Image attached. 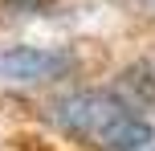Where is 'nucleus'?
<instances>
[{
    "mask_svg": "<svg viewBox=\"0 0 155 151\" xmlns=\"http://www.w3.org/2000/svg\"><path fill=\"white\" fill-rule=\"evenodd\" d=\"M53 123L94 151H143L155 143L151 119L110 90H78L53 102Z\"/></svg>",
    "mask_w": 155,
    "mask_h": 151,
    "instance_id": "f257e3e1",
    "label": "nucleus"
},
{
    "mask_svg": "<svg viewBox=\"0 0 155 151\" xmlns=\"http://www.w3.org/2000/svg\"><path fill=\"white\" fill-rule=\"evenodd\" d=\"M78 65V57L70 49L57 45H8L0 49V78L4 82H21V86H41V82H57Z\"/></svg>",
    "mask_w": 155,
    "mask_h": 151,
    "instance_id": "f03ea898",
    "label": "nucleus"
},
{
    "mask_svg": "<svg viewBox=\"0 0 155 151\" xmlns=\"http://www.w3.org/2000/svg\"><path fill=\"white\" fill-rule=\"evenodd\" d=\"M114 94H123L139 110H155V57H143V61L127 65L118 74V90Z\"/></svg>",
    "mask_w": 155,
    "mask_h": 151,
    "instance_id": "7ed1b4c3",
    "label": "nucleus"
},
{
    "mask_svg": "<svg viewBox=\"0 0 155 151\" xmlns=\"http://www.w3.org/2000/svg\"><path fill=\"white\" fill-rule=\"evenodd\" d=\"M135 4H143V8H155V0H135Z\"/></svg>",
    "mask_w": 155,
    "mask_h": 151,
    "instance_id": "20e7f679",
    "label": "nucleus"
},
{
    "mask_svg": "<svg viewBox=\"0 0 155 151\" xmlns=\"http://www.w3.org/2000/svg\"><path fill=\"white\" fill-rule=\"evenodd\" d=\"M143 151H155V147H143Z\"/></svg>",
    "mask_w": 155,
    "mask_h": 151,
    "instance_id": "39448f33",
    "label": "nucleus"
}]
</instances>
